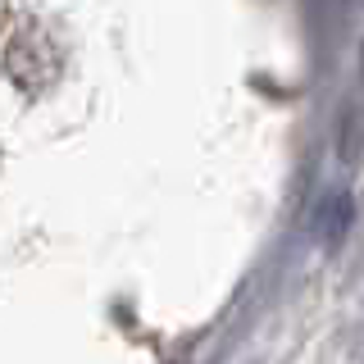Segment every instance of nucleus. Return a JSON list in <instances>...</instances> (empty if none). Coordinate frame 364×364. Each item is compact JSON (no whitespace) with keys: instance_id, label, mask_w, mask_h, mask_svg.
Returning a JSON list of instances; mask_svg holds the SVG:
<instances>
[{"instance_id":"obj_1","label":"nucleus","mask_w":364,"mask_h":364,"mask_svg":"<svg viewBox=\"0 0 364 364\" xmlns=\"http://www.w3.org/2000/svg\"><path fill=\"white\" fill-rule=\"evenodd\" d=\"M346 223H350V196H346V191H333V196L318 205L314 228H318V237H323V242H337V237L346 232Z\"/></svg>"}]
</instances>
